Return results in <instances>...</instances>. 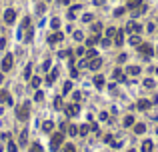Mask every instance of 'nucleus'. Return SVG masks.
<instances>
[{
  "instance_id": "obj_1",
  "label": "nucleus",
  "mask_w": 158,
  "mask_h": 152,
  "mask_svg": "<svg viewBox=\"0 0 158 152\" xmlns=\"http://www.w3.org/2000/svg\"><path fill=\"white\" fill-rule=\"evenodd\" d=\"M64 142V132H54L52 134V138H50V150L56 152L60 148V144Z\"/></svg>"
},
{
  "instance_id": "obj_2",
  "label": "nucleus",
  "mask_w": 158,
  "mask_h": 152,
  "mask_svg": "<svg viewBox=\"0 0 158 152\" xmlns=\"http://www.w3.org/2000/svg\"><path fill=\"white\" fill-rule=\"evenodd\" d=\"M138 54H140V56H144V58H150V56H154V48H152V44H148V42H142V44H138Z\"/></svg>"
},
{
  "instance_id": "obj_3",
  "label": "nucleus",
  "mask_w": 158,
  "mask_h": 152,
  "mask_svg": "<svg viewBox=\"0 0 158 152\" xmlns=\"http://www.w3.org/2000/svg\"><path fill=\"white\" fill-rule=\"evenodd\" d=\"M16 116H18V120L26 122V120H28V116H30V102H24V104H20V108L16 110Z\"/></svg>"
},
{
  "instance_id": "obj_4",
  "label": "nucleus",
  "mask_w": 158,
  "mask_h": 152,
  "mask_svg": "<svg viewBox=\"0 0 158 152\" xmlns=\"http://www.w3.org/2000/svg\"><path fill=\"white\" fill-rule=\"evenodd\" d=\"M12 64H14V58H12V54H6V56L2 58V72H8V70L12 68Z\"/></svg>"
},
{
  "instance_id": "obj_5",
  "label": "nucleus",
  "mask_w": 158,
  "mask_h": 152,
  "mask_svg": "<svg viewBox=\"0 0 158 152\" xmlns=\"http://www.w3.org/2000/svg\"><path fill=\"white\" fill-rule=\"evenodd\" d=\"M64 112H66V116H68V118H72V116H76V114L80 112V106L76 104V102H74V104H68V106L64 108Z\"/></svg>"
},
{
  "instance_id": "obj_6",
  "label": "nucleus",
  "mask_w": 158,
  "mask_h": 152,
  "mask_svg": "<svg viewBox=\"0 0 158 152\" xmlns=\"http://www.w3.org/2000/svg\"><path fill=\"white\" fill-rule=\"evenodd\" d=\"M14 20H16V12H14L12 8H6V12H4V22H6V24H14Z\"/></svg>"
},
{
  "instance_id": "obj_7",
  "label": "nucleus",
  "mask_w": 158,
  "mask_h": 152,
  "mask_svg": "<svg viewBox=\"0 0 158 152\" xmlns=\"http://www.w3.org/2000/svg\"><path fill=\"white\" fill-rule=\"evenodd\" d=\"M100 64H102V58H100V56H96V58L88 60V68H90V70H98V68H100Z\"/></svg>"
},
{
  "instance_id": "obj_8",
  "label": "nucleus",
  "mask_w": 158,
  "mask_h": 152,
  "mask_svg": "<svg viewBox=\"0 0 158 152\" xmlns=\"http://www.w3.org/2000/svg\"><path fill=\"white\" fill-rule=\"evenodd\" d=\"M128 30H130L132 34H138V32L142 30V26H140V24H138L136 20H132V22H128Z\"/></svg>"
},
{
  "instance_id": "obj_9",
  "label": "nucleus",
  "mask_w": 158,
  "mask_h": 152,
  "mask_svg": "<svg viewBox=\"0 0 158 152\" xmlns=\"http://www.w3.org/2000/svg\"><path fill=\"white\" fill-rule=\"evenodd\" d=\"M62 38H64L62 32H54V34H50V36H48V44H56V42H60Z\"/></svg>"
},
{
  "instance_id": "obj_10",
  "label": "nucleus",
  "mask_w": 158,
  "mask_h": 152,
  "mask_svg": "<svg viewBox=\"0 0 158 152\" xmlns=\"http://www.w3.org/2000/svg\"><path fill=\"white\" fill-rule=\"evenodd\" d=\"M136 106H138L140 110H148V108H150L152 104H150V100H146V98H140V100L136 102Z\"/></svg>"
},
{
  "instance_id": "obj_11",
  "label": "nucleus",
  "mask_w": 158,
  "mask_h": 152,
  "mask_svg": "<svg viewBox=\"0 0 158 152\" xmlns=\"http://www.w3.org/2000/svg\"><path fill=\"white\" fill-rule=\"evenodd\" d=\"M56 76H58V68H52V70L48 72V76H46V82H48V84H52V82L56 80Z\"/></svg>"
},
{
  "instance_id": "obj_12",
  "label": "nucleus",
  "mask_w": 158,
  "mask_h": 152,
  "mask_svg": "<svg viewBox=\"0 0 158 152\" xmlns=\"http://www.w3.org/2000/svg\"><path fill=\"white\" fill-rule=\"evenodd\" d=\"M114 44H116V46H122V44H124V32H122V30H116V36H114Z\"/></svg>"
},
{
  "instance_id": "obj_13",
  "label": "nucleus",
  "mask_w": 158,
  "mask_h": 152,
  "mask_svg": "<svg viewBox=\"0 0 158 152\" xmlns=\"http://www.w3.org/2000/svg\"><path fill=\"white\" fill-rule=\"evenodd\" d=\"M152 150H154L152 140H144V142H142V152H152Z\"/></svg>"
},
{
  "instance_id": "obj_14",
  "label": "nucleus",
  "mask_w": 158,
  "mask_h": 152,
  "mask_svg": "<svg viewBox=\"0 0 158 152\" xmlns=\"http://www.w3.org/2000/svg\"><path fill=\"white\" fill-rule=\"evenodd\" d=\"M134 132H136V134H144V132H146V124H142V122L134 124Z\"/></svg>"
},
{
  "instance_id": "obj_15",
  "label": "nucleus",
  "mask_w": 158,
  "mask_h": 152,
  "mask_svg": "<svg viewBox=\"0 0 158 152\" xmlns=\"http://www.w3.org/2000/svg\"><path fill=\"white\" fill-rule=\"evenodd\" d=\"M0 100H2V102H6V104H12V98L8 96V92H6V90H0Z\"/></svg>"
},
{
  "instance_id": "obj_16",
  "label": "nucleus",
  "mask_w": 158,
  "mask_h": 152,
  "mask_svg": "<svg viewBox=\"0 0 158 152\" xmlns=\"http://www.w3.org/2000/svg\"><path fill=\"white\" fill-rule=\"evenodd\" d=\"M140 4H142V0H128L126 8H130V10H136V8H138Z\"/></svg>"
},
{
  "instance_id": "obj_17",
  "label": "nucleus",
  "mask_w": 158,
  "mask_h": 152,
  "mask_svg": "<svg viewBox=\"0 0 158 152\" xmlns=\"http://www.w3.org/2000/svg\"><path fill=\"white\" fill-rule=\"evenodd\" d=\"M98 40H100L98 34H94V36H90L88 40H86V46H90V48H92V46H96V44H98Z\"/></svg>"
},
{
  "instance_id": "obj_18",
  "label": "nucleus",
  "mask_w": 158,
  "mask_h": 152,
  "mask_svg": "<svg viewBox=\"0 0 158 152\" xmlns=\"http://www.w3.org/2000/svg\"><path fill=\"white\" fill-rule=\"evenodd\" d=\"M20 146H26V142H28V130H22V134H20Z\"/></svg>"
},
{
  "instance_id": "obj_19",
  "label": "nucleus",
  "mask_w": 158,
  "mask_h": 152,
  "mask_svg": "<svg viewBox=\"0 0 158 152\" xmlns=\"http://www.w3.org/2000/svg\"><path fill=\"white\" fill-rule=\"evenodd\" d=\"M122 124H124L126 128H128V126H134V116H130V114H128V116L122 120Z\"/></svg>"
},
{
  "instance_id": "obj_20",
  "label": "nucleus",
  "mask_w": 158,
  "mask_h": 152,
  "mask_svg": "<svg viewBox=\"0 0 158 152\" xmlns=\"http://www.w3.org/2000/svg\"><path fill=\"white\" fill-rule=\"evenodd\" d=\"M88 132H90V126H88V124H82V126L78 128V134H80V136H86Z\"/></svg>"
},
{
  "instance_id": "obj_21",
  "label": "nucleus",
  "mask_w": 158,
  "mask_h": 152,
  "mask_svg": "<svg viewBox=\"0 0 158 152\" xmlns=\"http://www.w3.org/2000/svg\"><path fill=\"white\" fill-rule=\"evenodd\" d=\"M94 86H98V88H102V86H104V76H96V78H94Z\"/></svg>"
},
{
  "instance_id": "obj_22",
  "label": "nucleus",
  "mask_w": 158,
  "mask_h": 152,
  "mask_svg": "<svg viewBox=\"0 0 158 152\" xmlns=\"http://www.w3.org/2000/svg\"><path fill=\"white\" fill-rule=\"evenodd\" d=\"M130 76H136V74H140V68L138 66H128V70H126Z\"/></svg>"
},
{
  "instance_id": "obj_23",
  "label": "nucleus",
  "mask_w": 158,
  "mask_h": 152,
  "mask_svg": "<svg viewBox=\"0 0 158 152\" xmlns=\"http://www.w3.org/2000/svg\"><path fill=\"white\" fill-rule=\"evenodd\" d=\"M24 78H26V80L32 78V64H26V68H24Z\"/></svg>"
},
{
  "instance_id": "obj_24",
  "label": "nucleus",
  "mask_w": 158,
  "mask_h": 152,
  "mask_svg": "<svg viewBox=\"0 0 158 152\" xmlns=\"http://www.w3.org/2000/svg\"><path fill=\"white\" fill-rule=\"evenodd\" d=\"M112 78H114V80H124V74H122V70H120V68H116V70L112 72Z\"/></svg>"
},
{
  "instance_id": "obj_25",
  "label": "nucleus",
  "mask_w": 158,
  "mask_h": 152,
  "mask_svg": "<svg viewBox=\"0 0 158 152\" xmlns=\"http://www.w3.org/2000/svg\"><path fill=\"white\" fill-rule=\"evenodd\" d=\"M40 82H42V80H40V76H34V78H30V86H32V88H38Z\"/></svg>"
},
{
  "instance_id": "obj_26",
  "label": "nucleus",
  "mask_w": 158,
  "mask_h": 152,
  "mask_svg": "<svg viewBox=\"0 0 158 152\" xmlns=\"http://www.w3.org/2000/svg\"><path fill=\"white\" fill-rule=\"evenodd\" d=\"M52 128H54V124H52V122H50V120H46V122H44V124H42V130H44V132H50V130H52Z\"/></svg>"
},
{
  "instance_id": "obj_27",
  "label": "nucleus",
  "mask_w": 158,
  "mask_h": 152,
  "mask_svg": "<svg viewBox=\"0 0 158 152\" xmlns=\"http://www.w3.org/2000/svg\"><path fill=\"white\" fill-rule=\"evenodd\" d=\"M114 36H116V28H112V26H110V28H106V38H110V40H112Z\"/></svg>"
},
{
  "instance_id": "obj_28",
  "label": "nucleus",
  "mask_w": 158,
  "mask_h": 152,
  "mask_svg": "<svg viewBox=\"0 0 158 152\" xmlns=\"http://www.w3.org/2000/svg\"><path fill=\"white\" fill-rule=\"evenodd\" d=\"M96 56H98V52H96L94 48H90V50L86 52V58H88V60H92V58H96Z\"/></svg>"
},
{
  "instance_id": "obj_29",
  "label": "nucleus",
  "mask_w": 158,
  "mask_h": 152,
  "mask_svg": "<svg viewBox=\"0 0 158 152\" xmlns=\"http://www.w3.org/2000/svg\"><path fill=\"white\" fill-rule=\"evenodd\" d=\"M32 36H34V30H32V26H28V28H26V42H30Z\"/></svg>"
},
{
  "instance_id": "obj_30",
  "label": "nucleus",
  "mask_w": 158,
  "mask_h": 152,
  "mask_svg": "<svg viewBox=\"0 0 158 152\" xmlns=\"http://www.w3.org/2000/svg\"><path fill=\"white\" fill-rule=\"evenodd\" d=\"M128 42H130V44H134V46H138V44H140V36H138V34H134Z\"/></svg>"
},
{
  "instance_id": "obj_31",
  "label": "nucleus",
  "mask_w": 158,
  "mask_h": 152,
  "mask_svg": "<svg viewBox=\"0 0 158 152\" xmlns=\"http://www.w3.org/2000/svg\"><path fill=\"white\" fill-rule=\"evenodd\" d=\"M8 152H18V146H16L12 140H8Z\"/></svg>"
},
{
  "instance_id": "obj_32",
  "label": "nucleus",
  "mask_w": 158,
  "mask_h": 152,
  "mask_svg": "<svg viewBox=\"0 0 158 152\" xmlns=\"http://www.w3.org/2000/svg\"><path fill=\"white\" fill-rule=\"evenodd\" d=\"M50 26H52L54 30H58V28H60V20H58V18H52V22H50Z\"/></svg>"
},
{
  "instance_id": "obj_33",
  "label": "nucleus",
  "mask_w": 158,
  "mask_h": 152,
  "mask_svg": "<svg viewBox=\"0 0 158 152\" xmlns=\"http://www.w3.org/2000/svg\"><path fill=\"white\" fill-rule=\"evenodd\" d=\"M70 90H72V82H64V88H62V92H64V94H68Z\"/></svg>"
},
{
  "instance_id": "obj_34",
  "label": "nucleus",
  "mask_w": 158,
  "mask_h": 152,
  "mask_svg": "<svg viewBox=\"0 0 158 152\" xmlns=\"http://www.w3.org/2000/svg\"><path fill=\"white\" fill-rule=\"evenodd\" d=\"M144 86H146V88H154V80L146 78V80H144Z\"/></svg>"
},
{
  "instance_id": "obj_35",
  "label": "nucleus",
  "mask_w": 158,
  "mask_h": 152,
  "mask_svg": "<svg viewBox=\"0 0 158 152\" xmlns=\"http://www.w3.org/2000/svg\"><path fill=\"white\" fill-rule=\"evenodd\" d=\"M68 132H70L72 136H76V134H78V128H76L74 124H72V126H68Z\"/></svg>"
},
{
  "instance_id": "obj_36",
  "label": "nucleus",
  "mask_w": 158,
  "mask_h": 152,
  "mask_svg": "<svg viewBox=\"0 0 158 152\" xmlns=\"http://www.w3.org/2000/svg\"><path fill=\"white\" fill-rule=\"evenodd\" d=\"M92 30H94V34H98L102 30V24H92Z\"/></svg>"
},
{
  "instance_id": "obj_37",
  "label": "nucleus",
  "mask_w": 158,
  "mask_h": 152,
  "mask_svg": "<svg viewBox=\"0 0 158 152\" xmlns=\"http://www.w3.org/2000/svg\"><path fill=\"white\" fill-rule=\"evenodd\" d=\"M42 70H44V72H48V70H50V60H44V64H42Z\"/></svg>"
},
{
  "instance_id": "obj_38",
  "label": "nucleus",
  "mask_w": 158,
  "mask_h": 152,
  "mask_svg": "<svg viewBox=\"0 0 158 152\" xmlns=\"http://www.w3.org/2000/svg\"><path fill=\"white\" fill-rule=\"evenodd\" d=\"M54 108H62V98H60V96L54 100Z\"/></svg>"
},
{
  "instance_id": "obj_39",
  "label": "nucleus",
  "mask_w": 158,
  "mask_h": 152,
  "mask_svg": "<svg viewBox=\"0 0 158 152\" xmlns=\"http://www.w3.org/2000/svg\"><path fill=\"white\" fill-rule=\"evenodd\" d=\"M30 152H42V148H40V144H32V148H30Z\"/></svg>"
},
{
  "instance_id": "obj_40",
  "label": "nucleus",
  "mask_w": 158,
  "mask_h": 152,
  "mask_svg": "<svg viewBox=\"0 0 158 152\" xmlns=\"http://www.w3.org/2000/svg\"><path fill=\"white\" fill-rule=\"evenodd\" d=\"M42 98H44V94H42V92H36V96H34V100H36V102H40Z\"/></svg>"
},
{
  "instance_id": "obj_41",
  "label": "nucleus",
  "mask_w": 158,
  "mask_h": 152,
  "mask_svg": "<svg viewBox=\"0 0 158 152\" xmlns=\"http://www.w3.org/2000/svg\"><path fill=\"white\" fill-rule=\"evenodd\" d=\"M64 152H74V146H72V144H66V146H64Z\"/></svg>"
},
{
  "instance_id": "obj_42",
  "label": "nucleus",
  "mask_w": 158,
  "mask_h": 152,
  "mask_svg": "<svg viewBox=\"0 0 158 152\" xmlns=\"http://www.w3.org/2000/svg\"><path fill=\"white\" fill-rule=\"evenodd\" d=\"M82 20H84V22H90V20H92V14H84Z\"/></svg>"
},
{
  "instance_id": "obj_43",
  "label": "nucleus",
  "mask_w": 158,
  "mask_h": 152,
  "mask_svg": "<svg viewBox=\"0 0 158 152\" xmlns=\"http://www.w3.org/2000/svg\"><path fill=\"white\" fill-rule=\"evenodd\" d=\"M74 40H82V32H80V30L74 32Z\"/></svg>"
},
{
  "instance_id": "obj_44",
  "label": "nucleus",
  "mask_w": 158,
  "mask_h": 152,
  "mask_svg": "<svg viewBox=\"0 0 158 152\" xmlns=\"http://www.w3.org/2000/svg\"><path fill=\"white\" fill-rule=\"evenodd\" d=\"M122 12H124V8H116V10H114V16H120Z\"/></svg>"
},
{
  "instance_id": "obj_45",
  "label": "nucleus",
  "mask_w": 158,
  "mask_h": 152,
  "mask_svg": "<svg viewBox=\"0 0 158 152\" xmlns=\"http://www.w3.org/2000/svg\"><path fill=\"white\" fill-rule=\"evenodd\" d=\"M72 98H74V102H78V100H80V92H74V94H72Z\"/></svg>"
},
{
  "instance_id": "obj_46",
  "label": "nucleus",
  "mask_w": 158,
  "mask_h": 152,
  "mask_svg": "<svg viewBox=\"0 0 158 152\" xmlns=\"http://www.w3.org/2000/svg\"><path fill=\"white\" fill-rule=\"evenodd\" d=\"M126 60V54H118V62H124Z\"/></svg>"
},
{
  "instance_id": "obj_47",
  "label": "nucleus",
  "mask_w": 158,
  "mask_h": 152,
  "mask_svg": "<svg viewBox=\"0 0 158 152\" xmlns=\"http://www.w3.org/2000/svg\"><path fill=\"white\" fill-rule=\"evenodd\" d=\"M6 46V38H0V48H4Z\"/></svg>"
},
{
  "instance_id": "obj_48",
  "label": "nucleus",
  "mask_w": 158,
  "mask_h": 152,
  "mask_svg": "<svg viewBox=\"0 0 158 152\" xmlns=\"http://www.w3.org/2000/svg\"><path fill=\"white\" fill-rule=\"evenodd\" d=\"M104 4V0H94V6H102Z\"/></svg>"
},
{
  "instance_id": "obj_49",
  "label": "nucleus",
  "mask_w": 158,
  "mask_h": 152,
  "mask_svg": "<svg viewBox=\"0 0 158 152\" xmlns=\"http://www.w3.org/2000/svg\"><path fill=\"white\" fill-rule=\"evenodd\" d=\"M60 2H62V4H68V0H60Z\"/></svg>"
},
{
  "instance_id": "obj_50",
  "label": "nucleus",
  "mask_w": 158,
  "mask_h": 152,
  "mask_svg": "<svg viewBox=\"0 0 158 152\" xmlns=\"http://www.w3.org/2000/svg\"><path fill=\"white\" fill-rule=\"evenodd\" d=\"M2 78H4V76H2V72H0V82H2Z\"/></svg>"
},
{
  "instance_id": "obj_51",
  "label": "nucleus",
  "mask_w": 158,
  "mask_h": 152,
  "mask_svg": "<svg viewBox=\"0 0 158 152\" xmlns=\"http://www.w3.org/2000/svg\"><path fill=\"white\" fill-rule=\"evenodd\" d=\"M154 72H156V74H158V68H156V70H154Z\"/></svg>"
},
{
  "instance_id": "obj_52",
  "label": "nucleus",
  "mask_w": 158,
  "mask_h": 152,
  "mask_svg": "<svg viewBox=\"0 0 158 152\" xmlns=\"http://www.w3.org/2000/svg\"><path fill=\"white\" fill-rule=\"evenodd\" d=\"M128 152H136V150H128Z\"/></svg>"
},
{
  "instance_id": "obj_53",
  "label": "nucleus",
  "mask_w": 158,
  "mask_h": 152,
  "mask_svg": "<svg viewBox=\"0 0 158 152\" xmlns=\"http://www.w3.org/2000/svg\"><path fill=\"white\" fill-rule=\"evenodd\" d=\"M156 54H158V48H156Z\"/></svg>"
},
{
  "instance_id": "obj_54",
  "label": "nucleus",
  "mask_w": 158,
  "mask_h": 152,
  "mask_svg": "<svg viewBox=\"0 0 158 152\" xmlns=\"http://www.w3.org/2000/svg\"><path fill=\"white\" fill-rule=\"evenodd\" d=\"M156 132H158V128H156Z\"/></svg>"
}]
</instances>
